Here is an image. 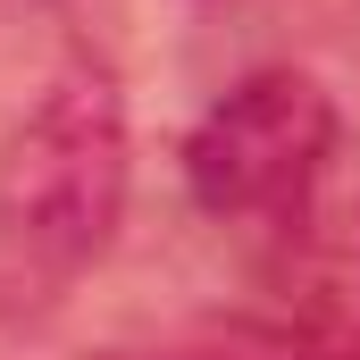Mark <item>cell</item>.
<instances>
[{"instance_id":"cell-1","label":"cell","mask_w":360,"mask_h":360,"mask_svg":"<svg viewBox=\"0 0 360 360\" xmlns=\"http://www.w3.org/2000/svg\"><path fill=\"white\" fill-rule=\"evenodd\" d=\"M126 101L101 68L42 92L0 143V327H42L117 243Z\"/></svg>"},{"instance_id":"cell-2","label":"cell","mask_w":360,"mask_h":360,"mask_svg":"<svg viewBox=\"0 0 360 360\" xmlns=\"http://www.w3.org/2000/svg\"><path fill=\"white\" fill-rule=\"evenodd\" d=\"M335 168V101L302 68H260L184 134V193L218 226H285Z\"/></svg>"},{"instance_id":"cell-3","label":"cell","mask_w":360,"mask_h":360,"mask_svg":"<svg viewBox=\"0 0 360 360\" xmlns=\"http://www.w3.org/2000/svg\"><path fill=\"white\" fill-rule=\"evenodd\" d=\"M269 293L276 335H293L310 360H360V184L327 168V184L269 226Z\"/></svg>"},{"instance_id":"cell-4","label":"cell","mask_w":360,"mask_h":360,"mask_svg":"<svg viewBox=\"0 0 360 360\" xmlns=\"http://www.w3.org/2000/svg\"><path fill=\"white\" fill-rule=\"evenodd\" d=\"M109 360H310V352L276 327H210V335H184L160 352H109Z\"/></svg>"}]
</instances>
